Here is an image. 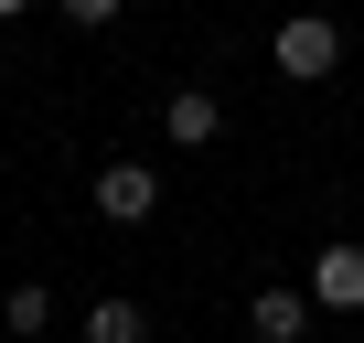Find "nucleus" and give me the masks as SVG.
<instances>
[{
	"label": "nucleus",
	"instance_id": "0eeeda50",
	"mask_svg": "<svg viewBox=\"0 0 364 343\" xmlns=\"http://www.w3.org/2000/svg\"><path fill=\"white\" fill-rule=\"evenodd\" d=\"M0 322H11V332H43V322H54V300H43V290H11V300H0Z\"/></svg>",
	"mask_w": 364,
	"mask_h": 343
},
{
	"label": "nucleus",
	"instance_id": "7ed1b4c3",
	"mask_svg": "<svg viewBox=\"0 0 364 343\" xmlns=\"http://www.w3.org/2000/svg\"><path fill=\"white\" fill-rule=\"evenodd\" d=\"M311 311H321L311 290H257V300H247V332H257V343H300Z\"/></svg>",
	"mask_w": 364,
	"mask_h": 343
},
{
	"label": "nucleus",
	"instance_id": "20e7f679",
	"mask_svg": "<svg viewBox=\"0 0 364 343\" xmlns=\"http://www.w3.org/2000/svg\"><path fill=\"white\" fill-rule=\"evenodd\" d=\"M311 300L321 311H364V247H321L311 258Z\"/></svg>",
	"mask_w": 364,
	"mask_h": 343
},
{
	"label": "nucleus",
	"instance_id": "f257e3e1",
	"mask_svg": "<svg viewBox=\"0 0 364 343\" xmlns=\"http://www.w3.org/2000/svg\"><path fill=\"white\" fill-rule=\"evenodd\" d=\"M268 54H279V75H300V86H321V75H332V65H343V33H332V22H321V11H289V22H279V43H268Z\"/></svg>",
	"mask_w": 364,
	"mask_h": 343
},
{
	"label": "nucleus",
	"instance_id": "f03ea898",
	"mask_svg": "<svg viewBox=\"0 0 364 343\" xmlns=\"http://www.w3.org/2000/svg\"><path fill=\"white\" fill-rule=\"evenodd\" d=\"M150 204H161V172H139V161H107V172H97V215H107V226H139Z\"/></svg>",
	"mask_w": 364,
	"mask_h": 343
},
{
	"label": "nucleus",
	"instance_id": "6e6552de",
	"mask_svg": "<svg viewBox=\"0 0 364 343\" xmlns=\"http://www.w3.org/2000/svg\"><path fill=\"white\" fill-rule=\"evenodd\" d=\"M54 11H65L75 33H107V22H118V0H54Z\"/></svg>",
	"mask_w": 364,
	"mask_h": 343
},
{
	"label": "nucleus",
	"instance_id": "423d86ee",
	"mask_svg": "<svg viewBox=\"0 0 364 343\" xmlns=\"http://www.w3.org/2000/svg\"><path fill=\"white\" fill-rule=\"evenodd\" d=\"M150 322H139V300H97L86 311V343H139Z\"/></svg>",
	"mask_w": 364,
	"mask_h": 343
},
{
	"label": "nucleus",
	"instance_id": "1a4fd4ad",
	"mask_svg": "<svg viewBox=\"0 0 364 343\" xmlns=\"http://www.w3.org/2000/svg\"><path fill=\"white\" fill-rule=\"evenodd\" d=\"M11 11H22V0H0V22H11Z\"/></svg>",
	"mask_w": 364,
	"mask_h": 343
},
{
	"label": "nucleus",
	"instance_id": "39448f33",
	"mask_svg": "<svg viewBox=\"0 0 364 343\" xmlns=\"http://www.w3.org/2000/svg\"><path fill=\"white\" fill-rule=\"evenodd\" d=\"M161 129H171V150H204V139L225 129V97H215V86H182V97L161 107Z\"/></svg>",
	"mask_w": 364,
	"mask_h": 343
}]
</instances>
